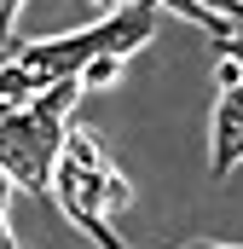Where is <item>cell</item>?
Masks as SVG:
<instances>
[{
  "label": "cell",
  "mask_w": 243,
  "mask_h": 249,
  "mask_svg": "<svg viewBox=\"0 0 243 249\" xmlns=\"http://www.w3.org/2000/svg\"><path fill=\"white\" fill-rule=\"evenodd\" d=\"M81 93H87V87H81V75H75V81H52V87H47V93H35V99H29V110H41V116H52V122H75V105H81Z\"/></svg>",
  "instance_id": "4"
},
{
  "label": "cell",
  "mask_w": 243,
  "mask_h": 249,
  "mask_svg": "<svg viewBox=\"0 0 243 249\" xmlns=\"http://www.w3.org/2000/svg\"><path fill=\"white\" fill-rule=\"evenodd\" d=\"M99 203H104V214H122V209L133 203V180H127L122 168H110V174L99 180Z\"/></svg>",
  "instance_id": "5"
},
{
  "label": "cell",
  "mask_w": 243,
  "mask_h": 249,
  "mask_svg": "<svg viewBox=\"0 0 243 249\" xmlns=\"http://www.w3.org/2000/svg\"><path fill=\"white\" fill-rule=\"evenodd\" d=\"M87 6H99V18H110V12H122V6H133V0H87Z\"/></svg>",
  "instance_id": "11"
},
{
  "label": "cell",
  "mask_w": 243,
  "mask_h": 249,
  "mask_svg": "<svg viewBox=\"0 0 243 249\" xmlns=\"http://www.w3.org/2000/svg\"><path fill=\"white\" fill-rule=\"evenodd\" d=\"M12 29H17V23H12V12H6V0H0V53H12Z\"/></svg>",
  "instance_id": "10"
},
{
  "label": "cell",
  "mask_w": 243,
  "mask_h": 249,
  "mask_svg": "<svg viewBox=\"0 0 243 249\" xmlns=\"http://www.w3.org/2000/svg\"><path fill=\"white\" fill-rule=\"evenodd\" d=\"M0 249H17V244H12V232H6V226H0Z\"/></svg>",
  "instance_id": "14"
},
{
  "label": "cell",
  "mask_w": 243,
  "mask_h": 249,
  "mask_svg": "<svg viewBox=\"0 0 243 249\" xmlns=\"http://www.w3.org/2000/svg\"><path fill=\"white\" fill-rule=\"evenodd\" d=\"M185 249H238V244H208V238H197V244H185Z\"/></svg>",
  "instance_id": "12"
},
{
  "label": "cell",
  "mask_w": 243,
  "mask_h": 249,
  "mask_svg": "<svg viewBox=\"0 0 243 249\" xmlns=\"http://www.w3.org/2000/svg\"><path fill=\"white\" fill-rule=\"evenodd\" d=\"M110 168H116V162L104 157V145H99L87 127L69 122L64 157H58V168H52V197H58V214L69 226H81L99 249H127V238L110 226V214H104V203H99V180H104Z\"/></svg>",
  "instance_id": "1"
},
{
  "label": "cell",
  "mask_w": 243,
  "mask_h": 249,
  "mask_svg": "<svg viewBox=\"0 0 243 249\" xmlns=\"http://www.w3.org/2000/svg\"><path fill=\"white\" fill-rule=\"evenodd\" d=\"M214 87H220V93H232V87H243V70L232 58H220V53H214Z\"/></svg>",
  "instance_id": "7"
},
{
  "label": "cell",
  "mask_w": 243,
  "mask_h": 249,
  "mask_svg": "<svg viewBox=\"0 0 243 249\" xmlns=\"http://www.w3.org/2000/svg\"><path fill=\"white\" fill-rule=\"evenodd\" d=\"M214 53H220V58H232V64L243 70V23L232 29V35H226V41H220V47H214Z\"/></svg>",
  "instance_id": "9"
},
{
  "label": "cell",
  "mask_w": 243,
  "mask_h": 249,
  "mask_svg": "<svg viewBox=\"0 0 243 249\" xmlns=\"http://www.w3.org/2000/svg\"><path fill=\"white\" fill-rule=\"evenodd\" d=\"M208 133H214V180H226V174L243 162V87H232V93L214 99Z\"/></svg>",
  "instance_id": "3"
},
{
  "label": "cell",
  "mask_w": 243,
  "mask_h": 249,
  "mask_svg": "<svg viewBox=\"0 0 243 249\" xmlns=\"http://www.w3.org/2000/svg\"><path fill=\"white\" fill-rule=\"evenodd\" d=\"M64 133H69L64 122L29 110V105L12 110L0 122V174H6V186L52 191V168H58V157H64Z\"/></svg>",
  "instance_id": "2"
},
{
  "label": "cell",
  "mask_w": 243,
  "mask_h": 249,
  "mask_svg": "<svg viewBox=\"0 0 243 249\" xmlns=\"http://www.w3.org/2000/svg\"><path fill=\"white\" fill-rule=\"evenodd\" d=\"M6 12H12V23H17V12H23V0H6Z\"/></svg>",
  "instance_id": "13"
},
{
  "label": "cell",
  "mask_w": 243,
  "mask_h": 249,
  "mask_svg": "<svg viewBox=\"0 0 243 249\" xmlns=\"http://www.w3.org/2000/svg\"><path fill=\"white\" fill-rule=\"evenodd\" d=\"M197 6H208V12L226 18V23H243V0H197Z\"/></svg>",
  "instance_id": "8"
},
{
  "label": "cell",
  "mask_w": 243,
  "mask_h": 249,
  "mask_svg": "<svg viewBox=\"0 0 243 249\" xmlns=\"http://www.w3.org/2000/svg\"><path fill=\"white\" fill-rule=\"evenodd\" d=\"M122 64H127V58H116V53H99V58L81 70V87H110V81L122 75Z\"/></svg>",
  "instance_id": "6"
}]
</instances>
